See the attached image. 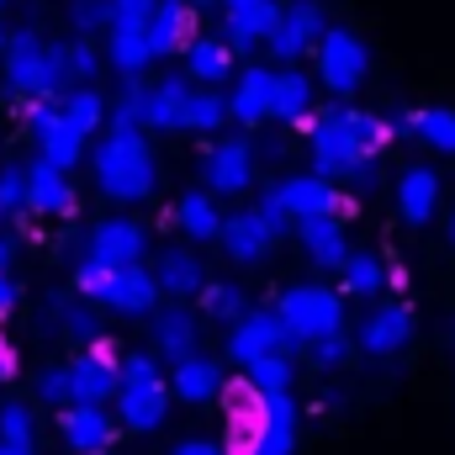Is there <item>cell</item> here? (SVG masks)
<instances>
[{
    "label": "cell",
    "instance_id": "cell-5",
    "mask_svg": "<svg viewBox=\"0 0 455 455\" xmlns=\"http://www.w3.org/2000/svg\"><path fill=\"white\" fill-rule=\"evenodd\" d=\"M318 80L334 91V96H349V91H360V80H365V43L349 32V27H323V37H318Z\"/></svg>",
    "mask_w": 455,
    "mask_h": 455
},
{
    "label": "cell",
    "instance_id": "cell-26",
    "mask_svg": "<svg viewBox=\"0 0 455 455\" xmlns=\"http://www.w3.org/2000/svg\"><path fill=\"white\" fill-rule=\"evenodd\" d=\"M275 191H281V202H286L291 218H318V212H334L339 207V191H334L329 175H291Z\"/></svg>",
    "mask_w": 455,
    "mask_h": 455
},
{
    "label": "cell",
    "instance_id": "cell-53",
    "mask_svg": "<svg viewBox=\"0 0 455 455\" xmlns=\"http://www.w3.org/2000/svg\"><path fill=\"white\" fill-rule=\"evenodd\" d=\"M5 259H11V238H0V270H5Z\"/></svg>",
    "mask_w": 455,
    "mask_h": 455
},
{
    "label": "cell",
    "instance_id": "cell-54",
    "mask_svg": "<svg viewBox=\"0 0 455 455\" xmlns=\"http://www.w3.org/2000/svg\"><path fill=\"white\" fill-rule=\"evenodd\" d=\"M0 53H5V27H0Z\"/></svg>",
    "mask_w": 455,
    "mask_h": 455
},
{
    "label": "cell",
    "instance_id": "cell-28",
    "mask_svg": "<svg viewBox=\"0 0 455 455\" xmlns=\"http://www.w3.org/2000/svg\"><path fill=\"white\" fill-rule=\"evenodd\" d=\"M228 69H233V48L218 43V37H191L186 43V75L196 85H223Z\"/></svg>",
    "mask_w": 455,
    "mask_h": 455
},
{
    "label": "cell",
    "instance_id": "cell-44",
    "mask_svg": "<svg viewBox=\"0 0 455 455\" xmlns=\"http://www.w3.org/2000/svg\"><path fill=\"white\" fill-rule=\"evenodd\" d=\"M0 440L32 451V413H27L21 403H0Z\"/></svg>",
    "mask_w": 455,
    "mask_h": 455
},
{
    "label": "cell",
    "instance_id": "cell-12",
    "mask_svg": "<svg viewBox=\"0 0 455 455\" xmlns=\"http://www.w3.org/2000/svg\"><path fill=\"white\" fill-rule=\"evenodd\" d=\"M85 259H96V265H107V270L138 265V259H143V228L127 223V218H107L101 228H91Z\"/></svg>",
    "mask_w": 455,
    "mask_h": 455
},
{
    "label": "cell",
    "instance_id": "cell-42",
    "mask_svg": "<svg viewBox=\"0 0 455 455\" xmlns=\"http://www.w3.org/2000/svg\"><path fill=\"white\" fill-rule=\"evenodd\" d=\"M16 212H27V170L5 164L0 170V218H16Z\"/></svg>",
    "mask_w": 455,
    "mask_h": 455
},
{
    "label": "cell",
    "instance_id": "cell-7",
    "mask_svg": "<svg viewBox=\"0 0 455 455\" xmlns=\"http://www.w3.org/2000/svg\"><path fill=\"white\" fill-rule=\"evenodd\" d=\"M323 11L313 5V0H297V5H281V16H275V27H270V37H265V48L275 53V59H286V64H297L302 53H313L318 48V37H323Z\"/></svg>",
    "mask_w": 455,
    "mask_h": 455
},
{
    "label": "cell",
    "instance_id": "cell-2",
    "mask_svg": "<svg viewBox=\"0 0 455 455\" xmlns=\"http://www.w3.org/2000/svg\"><path fill=\"white\" fill-rule=\"evenodd\" d=\"M5 91L16 101H59L69 91L64 43H43L32 27L5 32Z\"/></svg>",
    "mask_w": 455,
    "mask_h": 455
},
{
    "label": "cell",
    "instance_id": "cell-30",
    "mask_svg": "<svg viewBox=\"0 0 455 455\" xmlns=\"http://www.w3.org/2000/svg\"><path fill=\"white\" fill-rule=\"evenodd\" d=\"M170 387H175V397H186V403H207V397H218L223 371H218L212 360H202V355H186V360H175Z\"/></svg>",
    "mask_w": 455,
    "mask_h": 455
},
{
    "label": "cell",
    "instance_id": "cell-16",
    "mask_svg": "<svg viewBox=\"0 0 455 455\" xmlns=\"http://www.w3.org/2000/svg\"><path fill=\"white\" fill-rule=\"evenodd\" d=\"M164 413H170V392H164V381L116 387V419H122V429L148 435V429H159V424H164Z\"/></svg>",
    "mask_w": 455,
    "mask_h": 455
},
{
    "label": "cell",
    "instance_id": "cell-20",
    "mask_svg": "<svg viewBox=\"0 0 455 455\" xmlns=\"http://www.w3.org/2000/svg\"><path fill=\"white\" fill-rule=\"evenodd\" d=\"M270 96H275V69L249 64V69L238 75V91L228 96V116L243 122V127H259V122L270 116Z\"/></svg>",
    "mask_w": 455,
    "mask_h": 455
},
{
    "label": "cell",
    "instance_id": "cell-50",
    "mask_svg": "<svg viewBox=\"0 0 455 455\" xmlns=\"http://www.w3.org/2000/svg\"><path fill=\"white\" fill-rule=\"evenodd\" d=\"M11 302H16V281H11V275H5V270H0V313H5V307H11Z\"/></svg>",
    "mask_w": 455,
    "mask_h": 455
},
{
    "label": "cell",
    "instance_id": "cell-14",
    "mask_svg": "<svg viewBox=\"0 0 455 455\" xmlns=\"http://www.w3.org/2000/svg\"><path fill=\"white\" fill-rule=\"evenodd\" d=\"M191 27H196V16H191L186 0H154V11L143 21V37H148L154 59H164V53H186V43L196 37Z\"/></svg>",
    "mask_w": 455,
    "mask_h": 455
},
{
    "label": "cell",
    "instance_id": "cell-8",
    "mask_svg": "<svg viewBox=\"0 0 455 455\" xmlns=\"http://www.w3.org/2000/svg\"><path fill=\"white\" fill-rule=\"evenodd\" d=\"M297 451V403L291 392L259 397V424L249 429V445L238 455H291Z\"/></svg>",
    "mask_w": 455,
    "mask_h": 455
},
{
    "label": "cell",
    "instance_id": "cell-9",
    "mask_svg": "<svg viewBox=\"0 0 455 455\" xmlns=\"http://www.w3.org/2000/svg\"><path fill=\"white\" fill-rule=\"evenodd\" d=\"M202 175H207V191H212V196H238V191H249V180H254V143H249V138H223L218 148H207Z\"/></svg>",
    "mask_w": 455,
    "mask_h": 455
},
{
    "label": "cell",
    "instance_id": "cell-46",
    "mask_svg": "<svg viewBox=\"0 0 455 455\" xmlns=\"http://www.w3.org/2000/svg\"><path fill=\"white\" fill-rule=\"evenodd\" d=\"M138 381H159L154 355H127V360L116 365V387H138Z\"/></svg>",
    "mask_w": 455,
    "mask_h": 455
},
{
    "label": "cell",
    "instance_id": "cell-17",
    "mask_svg": "<svg viewBox=\"0 0 455 455\" xmlns=\"http://www.w3.org/2000/svg\"><path fill=\"white\" fill-rule=\"evenodd\" d=\"M218 238H223L228 259H238V265H254V259H265V254H270V243H275V228H270L259 212H254V207H249V212H233V218H223Z\"/></svg>",
    "mask_w": 455,
    "mask_h": 455
},
{
    "label": "cell",
    "instance_id": "cell-33",
    "mask_svg": "<svg viewBox=\"0 0 455 455\" xmlns=\"http://www.w3.org/2000/svg\"><path fill=\"white\" fill-rule=\"evenodd\" d=\"M175 223L186 228L191 238H218L223 212H218V202H212L207 191H191V196H180V207H175Z\"/></svg>",
    "mask_w": 455,
    "mask_h": 455
},
{
    "label": "cell",
    "instance_id": "cell-52",
    "mask_svg": "<svg viewBox=\"0 0 455 455\" xmlns=\"http://www.w3.org/2000/svg\"><path fill=\"white\" fill-rule=\"evenodd\" d=\"M0 455H32L27 445H11V440H0Z\"/></svg>",
    "mask_w": 455,
    "mask_h": 455
},
{
    "label": "cell",
    "instance_id": "cell-21",
    "mask_svg": "<svg viewBox=\"0 0 455 455\" xmlns=\"http://www.w3.org/2000/svg\"><path fill=\"white\" fill-rule=\"evenodd\" d=\"M275 16H281L275 0H243V5H228V48H233V53L259 48V43L270 37Z\"/></svg>",
    "mask_w": 455,
    "mask_h": 455
},
{
    "label": "cell",
    "instance_id": "cell-56",
    "mask_svg": "<svg viewBox=\"0 0 455 455\" xmlns=\"http://www.w3.org/2000/svg\"><path fill=\"white\" fill-rule=\"evenodd\" d=\"M191 5H207V0H191Z\"/></svg>",
    "mask_w": 455,
    "mask_h": 455
},
{
    "label": "cell",
    "instance_id": "cell-4",
    "mask_svg": "<svg viewBox=\"0 0 455 455\" xmlns=\"http://www.w3.org/2000/svg\"><path fill=\"white\" fill-rule=\"evenodd\" d=\"M275 313H281L286 334L297 344H313V339H323V334H334V329H344V302L329 286H291Z\"/></svg>",
    "mask_w": 455,
    "mask_h": 455
},
{
    "label": "cell",
    "instance_id": "cell-19",
    "mask_svg": "<svg viewBox=\"0 0 455 455\" xmlns=\"http://www.w3.org/2000/svg\"><path fill=\"white\" fill-rule=\"evenodd\" d=\"M413 334V313L403 307V302H387V307H376L365 323H360V349L365 355H376V360H387V355H397L403 344Z\"/></svg>",
    "mask_w": 455,
    "mask_h": 455
},
{
    "label": "cell",
    "instance_id": "cell-49",
    "mask_svg": "<svg viewBox=\"0 0 455 455\" xmlns=\"http://www.w3.org/2000/svg\"><path fill=\"white\" fill-rule=\"evenodd\" d=\"M175 455H223V451H218V445H207V440H186Z\"/></svg>",
    "mask_w": 455,
    "mask_h": 455
},
{
    "label": "cell",
    "instance_id": "cell-24",
    "mask_svg": "<svg viewBox=\"0 0 455 455\" xmlns=\"http://www.w3.org/2000/svg\"><path fill=\"white\" fill-rule=\"evenodd\" d=\"M435 207H440V175L424 170V164L403 170V180H397V212H403V223L424 228L435 218Z\"/></svg>",
    "mask_w": 455,
    "mask_h": 455
},
{
    "label": "cell",
    "instance_id": "cell-34",
    "mask_svg": "<svg viewBox=\"0 0 455 455\" xmlns=\"http://www.w3.org/2000/svg\"><path fill=\"white\" fill-rule=\"evenodd\" d=\"M408 132H419L429 148L440 154H455V112L445 107H424V112H408Z\"/></svg>",
    "mask_w": 455,
    "mask_h": 455
},
{
    "label": "cell",
    "instance_id": "cell-31",
    "mask_svg": "<svg viewBox=\"0 0 455 455\" xmlns=\"http://www.w3.org/2000/svg\"><path fill=\"white\" fill-rule=\"evenodd\" d=\"M307 112H313V80H307V75H297V69L275 75L270 116H281V122H307Z\"/></svg>",
    "mask_w": 455,
    "mask_h": 455
},
{
    "label": "cell",
    "instance_id": "cell-10",
    "mask_svg": "<svg viewBox=\"0 0 455 455\" xmlns=\"http://www.w3.org/2000/svg\"><path fill=\"white\" fill-rule=\"evenodd\" d=\"M286 344H297V339L286 334L281 313H243V318L233 323V334H228V360H233V365H249V360L275 355V349H286Z\"/></svg>",
    "mask_w": 455,
    "mask_h": 455
},
{
    "label": "cell",
    "instance_id": "cell-25",
    "mask_svg": "<svg viewBox=\"0 0 455 455\" xmlns=\"http://www.w3.org/2000/svg\"><path fill=\"white\" fill-rule=\"evenodd\" d=\"M107 32H112L107 64H112L122 80H138V75L154 64V48H148V37H143V21H112Z\"/></svg>",
    "mask_w": 455,
    "mask_h": 455
},
{
    "label": "cell",
    "instance_id": "cell-45",
    "mask_svg": "<svg viewBox=\"0 0 455 455\" xmlns=\"http://www.w3.org/2000/svg\"><path fill=\"white\" fill-rule=\"evenodd\" d=\"M37 397H43L48 408H69V365H48V371L37 376Z\"/></svg>",
    "mask_w": 455,
    "mask_h": 455
},
{
    "label": "cell",
    "instance_id": "cell-51",
    "mask_svg": "<svg viewBox=\"0 0 455 455\" xmlns=\"http://www.w3.org/2000/svg\"><path fill=\"white\" fill-rule=\"evenodd\" d=\"M11 376H16V355L0 344V381H11Z\"/></svg>",
    "mask_w": 455,
    "mask_h": 455
},
{
    "label": "cell",
    "instance_id": "cell-43",
    "mask_svg": "<svg viewBox=\"0 0 455 455\" xmlns=\"http://www.w3.org/2000/svg\"><path fill=\"white\" fill-rule=\"evenodd\" d=\"M107 116H112V127H143V80H127Z\"/></svg>",
    "mask_w": 455,
    "mask_h": 455
},
{
    "label": "cell",
    "instance_id": "cell-1",
    "mask_svg": "<svg viewBox=\"0 0 455 455\" xmlns=\"http://www.w3.org/2000/svg\"><path fill=\"white\" fill-rule=\"evenodd\" d=\"M392 138V127L371 112H323L313 122V164L318 175H355L371 180V159L381 154V143Z\"/></svg>",
    "mask_w": 455,
    "mask_h": 455
},
{
    "label": "cell",
    "instance_id": "cell-36",
    "mask_svg": "<svg viewBox=\"0 0 455 455\" xmlns=\"http://www.w3.org/2000/svg\"><path fill=\"white\" fill-rule=\"evenodd\" d=\"M228 122V101L218 91H191L186 96V112H180V127L186 132H218Z\"/></svg>",
    "mask_w": 455,
    "mask_h": 455
},
{
    "label": "cell",
    "instance_id": "cell-41",
    "mask_svg": "<svg viewBox=\"0 0 455 455\" xmlns=\"http://www.w3.org/2000/svg\"><path fill=\"white\" fill-rule=\"evenodd\" d=\"M69 21L80 37H91V32L112 27V0H69Z\"/></svg>",
    "mask_w": 455,
    "mask_h": 455
},
{
    "label": "cell",
    "instance_id": "cell-27",
    "mask_svg": "<svg viewBox=\"0 0 455 455\" xmlns=\"http://www.w3.org/2000/svg\"><path fill=\"white\" fill-rule=\"evenodd\" d=\"M154 281H159L164 297H180L186 302V297H196L207 286V270H202V259L191 249H164L159 265H154Z\"/></svg>",
    "mask_w": 455,
    "mask_h": 455
},
{
    "label": "cell",
    "instance_id": "cell-57",
    "mask_svg": "<svg viewBox=\"0 0 455 455\" xmlns=\"http://www.w3.org/2000/svg\"><path fill=\"white\" fill-rule=\"evenodd\" d=\"M0 5H5V0H0Z\"/></svg>",
    "mask_w": 455,
    "mask_h": 455
},
{
    "label": "cell",
    "instance_id": "cell-40",
    "mask_svg": "<svg viewBox=\"0 0 455 455\" xmlns=\"http://www.w3.org/2000/svg\"><path fill=\"white\" fill-rule=\"evenodd\" d=\"M196 297H202L207 318H223V323H238V318L249 313V302H243V291H238V286H212V281H207Z\"/></svg>",
    "mask_w": 455,
    "mask_h": 455
},
{
    "label": "cell",
    "instance_id": "cell-13",
    "mask_svg": "<svg viewBox=\"0 0 455 455\" xmlns=\"http://www.w3.org/2000/svg\"><path fill=\"white\" fill-rule=\"evenodd\" d=\"M96 302H107L112 313H127V318L154 313V302H159V281H154V270H143V265H122V270L107 275V286H101Z\"/></svg>",
    "mask_w": 455,
    "mask_h": 455
},
{
    "label": "cell",
    "instance_id": "cell-35",
    "mask_svg": "<svg viewBox=\"0 0 455 455\" xmlns=\"http://www.w3.org/2000/svg\"><path fill=\"white\" fill-rule=\"evenodd\" d=\"M243 371H249V392H259V397H270V392H291V360H286V349L259 355V360H249Z\"/></svg>",
    "mask_w": 455,
    "mask_h": 455
},
{
    "label": "cell",
    "instance_id": "cell-39",
    "mask_svg": "<svg viewBox=\"0 0 455 455\" xmlns=\"http://www.w3.org/2000/svg\"><path fill=\"white\" fill-rule=\"evenodd\" d=\"M64 69H69V85H91L101 75V48L91 37H75L64 43Z\"/></svg>",
    "mask_w": 455,
    "mask_h": 455
},
{
    "label": "cell",
    "instance_id": "cell-22",
    "mask_svg": "<svg viewBox=\"0 0 455 455\" xmlns=\"http://www.w3.org/2000/svg\"><path fill=\"white\" fill-rule=\"evenodd\" d=\"M186 96H191V80H180V75L143 85V127H154V132H180Z\"/></svg>",
    "mask_w": 455,
    "mask_h": 455
},
{
    "label": "cell",
    "instance_id": "cell-23",
    "mask_svg": "<svg viewBox=\"0 0 455 455\" xmlns=\"http://www.w3.org/2000/svg\"><path fill=\"white\" fill-rule=\"evenodd\" d=\"M297 233H302V249H307V259H313V265H323V270H339V265H344L349 243H344V223L334 218V212L297 218Z\"/></svg>",
    "mask_w": 455,
    "mask_h": 455
},
{
    "label": "cell",
    "instance_id": "cell-6",
    "mask_svg": "<svg viewBox=\"0 0 455 455\" xmlns=\"http://www.w3.org/2000/svg\"><path fill=\"white\" fill-rule=\"evenodd\" d=\"M27 127H32L37 154H43L48 164H59V170H75V164H80V154H85V132L69 127V116L59 112L53 101H32V107H27Z\"/></svg>",
    "mask_w": 455,
    "mask_h": 455
},
{
    "label": "cell",
    "instance_id": "cell-18",
    "mask_svg": "<svg viewBox=\"0 0 455 455\" xmlns=\"http://www.w3.org/2000/svg\"><path fill=\"white\" fill-rule=\"evenodd\" d=\"M107 397H116V360L107 349H91L69 365V403H96L107 408Z\"/></svg>",
    "mask_w": 455,
    "mask_h": 455
},
{
    "label": "cell",
    "instance_id": "cell-11",
    "mask_svg": "<svg viewBox=\"0 0 455 455\" xmlns=\"http://www.w3.org/2000/svg\"><path fill=\"white\" fill-rule=\"evenodd\" d=\"M59 435H64V445L75 455H101L112 445L116 424L96 403H69V408H59Z\"/></svg>",
    "mask_w": 455,
    "mask_h": 455
},
{
    "label": "cell",
    "instance_id": "cell-55",
    "mask_svg": "<svg viewBox=\"0 0 455 455\" xmlns=\"http://www.w3.org/2000/svg\"><path fill=\"white\" fill-rule=\"evenodd\" d=\"M451 243H455V218H451Z\"/></svg>",
    "mask_w": 455,
    "mask_h": 455
},
{
    "label": "cell",
    "instance_id": "cell-37",
    "mask_svg": "<svg viewBox=\"0 0 455 455\" xmlns=\"http://www.w3.org/2000/svg\"><path fill=\"white\" fill-rule=\"evenodd\" d=\"M339 275H344V291H355V297H376L387 286V265L376 254H344Z\"/></svg>",
    "mask_w": 455,
    "mask_h": 455
},
{
    "label": "cell",
    "instance_id": "cell-15",
    "mask_svg": "<svg viewBox=\"0 0 455 455\" xmlns=\"http://www.w3.org/2000/svg\"><path fill=\"white\" fill-rule=\"evenodd\" d=\"M27 212L37 218H69L75 212V191H69V175L48 159L27 164Z\"/></svg>",
    "mask_w": 455,
    "mask_h": 455
},
{
    "label": "cell",
    "instance_id": "cell-47",
    "mask_svg": "<svg viewBox=\"0 0 455 455\" xmlns=\"http://www.w3.org/2000/svg\"><path fill=\"white\" fill-rule=\"evenodd\" d=\"M313 360H318V365H344V360H349V339H344V329L323 334V339H313Z\"/></svg>",
    "mask_w": 455,
    "mask_h": 455
},
{
    "label": "cell",
    "instance_id": "cell-3",
    "mask_svg": "<svg viewBox=\"0 0 455 455\" xmlns=\"http://www.w3.org/2000/svg\"><path fill=\"white\" fill-rule=\"evenodd\" d=\"M91 164H96V186L112 202H143L154 191V154L143 143V127H112L91 154Z\"/></svg>",
    "mask_w": 455,
    "mask_h": 455
},
{
    "label": "cell",
    "instance_id": "cell-29",
    "mask_svg": "<svg viewBox=\"0 0 455 455\" xmlns=\"http://www.w3.org/2000/svg\"><path fill=\"white\" fill-rule=\"evenodd\" d=\"M154 344H159L164 360H186V355H196V318H191L186 307H164V313H154Z\"/></svg>",
    "mask_w": 455,
    "mask_h": 455
},
{
    "label": "cell",
    "instance_id": "cell-48",
    "mask_svg": "<svg viewBox=\"0 0 455 455\" xmlns=\"http://www.w3.org/2000/svg\"><path fill=\"white\" fill-rule=\"evenodd\" d=\"M154 0H112V21H148Z\"/></svg>",
    "mask_w": 455,
    "mask_h": 455
},
{
    "label": "cell",
    "instance_id": "cell-38",
    "mask_svg": "<svg viewBox=\"0 0 455 455\" xmlns=\"http://www.w3.org/2000/svg\"><path fill=\"white\" fill-rule=\"evenodd\" d=\"M48 313L59 318V329H64L69 339H80V344H96V339H101V323H96V313H91L85 302H69V297H53V302H48Z\"/></svg>",
    "mask_w": 455,
    "mask_h": 455
},
{
    "label": "cell",
    "instance_id": "cell-32",
    "mask_svg": "<svg viewBox=\"0 0 455 455\" xmlns=\"http://www.w3.org/2000/svg\"><path fill=\"white\" fill-rule=\"evenodd\" d=\"M59 112L69 116V127H80V132L91 138V132L107 122V101H101L91 85H69V91L59 96Z\"/></svg>",
    "mask_w": 455,
    "mask_h": 455
}]
</instances>
